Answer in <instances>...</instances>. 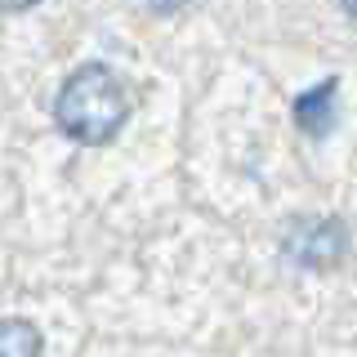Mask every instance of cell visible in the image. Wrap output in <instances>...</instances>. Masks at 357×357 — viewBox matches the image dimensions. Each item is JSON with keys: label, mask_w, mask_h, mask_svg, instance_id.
I'll return each instance as SVG.
<instances>
[{"label": "cell", "mask_w": 357, "mask_h": 357, "mask_svg": "<svg viewBox=\"0 0 357 357\" xmlns=\"http://www.w3.org/2000/svg\"><path fill=\"white\" fill-rule=\"evenodd\" d=\"M54 116L67 139L85 143V148H103L121 134L130 116L126 85L116 81L107 63H81L54 98Z\"/></svg>", "instance_id": "6da1fadb"}, {"label": "cell", "mask_w": 357, "mask_h": 357, "mask_svg": "<svg viewBox=\"0 0 357 357\" xmlns=\"http://www.w3.org/2000/svg\"><path fill=\"white\" fill-rule=\"evenodd\" d=\"M282 250L295 268H308V273H326L349 255V232H344L340 219L326 215H304L295 219L282 232Z\"/></svg>", "instance_id": "7a4b0ae2"}, {"label": "cell", "mask_w": 357, "mask_h": 357, "mask_svg": "<svg viewBox=\"0 0 357 357\" xmlns=\"http://www.w3.org/2000/svg\"><path fill=\"white\" fill-rule=\"evenodd\" d=\"M335 94H340V81L326 76L321 85H312L295 98V126L304 130L308 139H326L335 130Z\"/></svg>", "instance_id": "3957f363"}, {"label": "cell", "mask_w": 357, "mask_h": 357, "mask_svg": "<svg viewBox=\"0 0 357 357\" xmlns=\"http://www.w3.org/2000/svg\"><path fill=\"white\" fill-rule=\"evenodd\" d=\"M40 353H45L40 326H31L27 317L0 321V357H40Z\"/></svg>", "instance_id": "277c9868"}, {"label": "cell", "mask_w": 357, "mask_h": 357, "mask_svg": "<svg viewBox=\"0 0 357 357\" xmlns=\"http://www.w3.org/2000/svg\"><path fill=\"white\" fill-rule=\"evenodd\" d=\"M143 9H156V14H174L178 5H188V0H139Z\"/></svg>", "instance_id": "5b68a950"}, {"label": "cell", "mask_w": 357, "mask_h": 357, "mask_svg": "<svg viewBox=\"0 0 357 357\" xmlns=\"http://www.w3.org/2000/svg\"><path fill=\"white\" fill-rule=\"evenodd\" d=\"M40 0H0V9H9V14H27V9H36Z\"/></svg>", "instance_id": "8992f818"}, {"label": "cell", "mask_w": 357, "mask_h": 357, "mask_svg": "<svg viewBox=\"0 0 357 357\" xmlns=\"http://www.w3.org/2000/svg\"><path fill=\"white\" fill-rule=\"evenodd\" d=\"M340 5H344V9H349V14L357 18V0H340Z\"/></svg>", "instance_id": "52a82bcc"}]
</instances>
